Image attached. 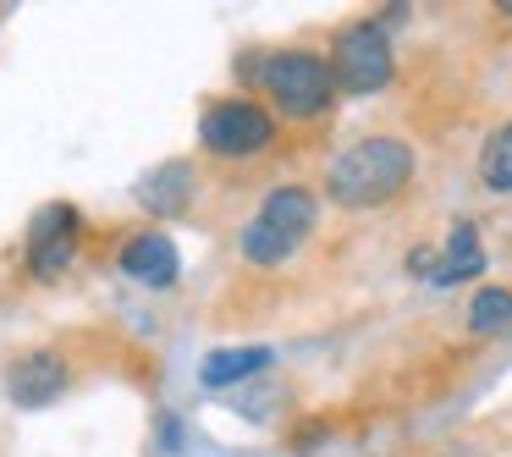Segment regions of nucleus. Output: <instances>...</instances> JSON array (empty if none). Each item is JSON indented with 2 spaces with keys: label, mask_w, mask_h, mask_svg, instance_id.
<instances>
[{
  "label": "nucleus",
  "mask_w": 512,
  "mask_h": 457,
  "mask_svg": "<svg viewBox=\"0 0 512 457\" xmlns=\"http://www.w3.org/2000/svg\"><path fill=\"white\" fill-rule=\"evenodd\" d=\"M193 188H199V177H193L188 160H160L155 171H144V177H138L133 199L144 204L155 221H177V215L193 204Z\"/></svg>",
  "instance_id": "10"
},
{
  "label": "nucleus",
  "mask_w": 512,
  "mask_h": 457,
  "mask_svg": "<svg viewBox=\"0 0 512 457\" xmlns=\"http://www.w3.org/2000/svg\"><path fill=\"white\" fill-rule=\"evenodd\" d=\"M468 331L474 336H507L512 331V287H479L468 303Z\"/></svg>",
  "instance_id": "12"
},
{
  "label": "nucleus",
  "mask_w": 512,
  "mask_h": 457,
  "mask_svg": "<svg viewBox=\"0 0 512 457\" xmlns=\"http://www.w3.org/2000/svg\"><path fill=\"white\" fill-rule=\"evenodd\" d=\"M237 72H243L281 116H292V122H320L336 105L331 61L314 56V50H270V56L237 61Z\"/></svg>",
  "instance_id": "2"
},
{
  "label": "nucleus",
  "mask_w": 512,
  "mask_h": 457,
  "mask_svg": "<svg viewBox=\"0 0 512 457\" xmlns=\"http://www.w3.org/2000/svg\"><path fill=\"white\" fill-rule=\"evenodd\" d=\"M314 226H320V199H314V188L287 182V188H270L265 204L248 215L237 248H243L248 265H287V259L314 237Z\"/></svg>",
  "instance_id": "3"
},
{
  "label": "nucleus",
  "mask_w": 512,
  "mask_h": 457,
  "mask_svg": "<svg viewBox=\"0 0 512 457\" xmlns=\"http://www.w3.org/2000/svg\"><path fill=\"white\" fill-rule=\"evenodd\" d=\"M413 149L402 144V138L391 133H375V138H358V144H347L342 155L325 166V193H331V204H342V210H380V204L402 199L413 182Z\"/></svg>",
  "instance_id": "1"
},
{
  "label": "nucleus",
  "mask_w": 512,
  "mask_h": 457,
  "mask_svg": "<svg viewBox=\"0 0 512 457\" xmlns=\"http://www.w3.org/2000/svg\"><path fill=\"white\" fill-rule=\"evenodd\" d=\"M199 144H204V155H215V160H259L276 144V116L259 100H243V94L215 100V105H204V116H199Z\"/></svg>",
  "instance_id": "5"
},
{
  "label": "nucleus",
  "mask_w": 512,
  "mask_h": 457,
  "mask_svg": "<svg viewBox=\"0 0 512 457\" xmlns=\"http://www.w3.org/2000/svg\"><path fill=\"white\" fill-rule=\"evenodd\" d=\"M496 12H501V17H512V0H501V6H496Z\"/></svg>",
  "instance_id": "15"
},
{
  "label": "nucleus",
  "mask_w": 512,
  "mask_h": 457,
  "mask_svg": "<svg viewBox=\"0 0 512 457\" xmlns=\"http://www.w3.org/2000/svg\"><path fill=\"white\" fill-rule=\"evenodd\" d=\"M408 276L430 281V287H463V281L485 276V243H479L474 221H452L441 248H408Z\"/></svg>",
  "instance_id": "7"
},
{
  "label": "nucleus",
  "mask_w": 512,
  "mask_h": 457,
  "mask_svg": "<svg viewBox=\"0 0 512 457\" xmlns=\"http://www.w3.org/2000/svg\"><path fill=\"white\" fill-rule=\"evenodd\" d=\"M83 248V215L78 204L56 199V204H39L34 221H28V237H23V259H28V276L34 281H61L72 270Z\"/></svg>",
  "instance_id": "6"
},
{
  "label": "nucleus",
  "mask_w": 512,
  "mask_h": 457,
  "mask_svg": "<svg viewBox=\"0 0 512 457\" xmlns=\"http://www.w3.org/2000/svg\"><path fill=\"white\" fill-rule=\"evenodd\" d=\"M67 386H72V369L56 347H34V353L6 364V397H12V408H50Z\"/></svg>",
  "instance_id": "8"
},
{
  "label": "nucleus",
  "mask_w": 512,
  "mask_h": 457,
  "mask_svg": "<svg viewBox=\"0 0 512 457\" xmlns=\"http://www.w3.org/2000/svg\"><path fill=\"white\" fill-rule=\"evenodd\" d=\"M122 276L138 281V287H149V292H171V287H177V276H182L177 243H171L160 226L133 232V237L122 243Z\"/></svg>",
  "instance_id": "9"
},
{
  "label": "nucleus",
  "mask_w": 512,
  "mask_h": 457,
  "mask_svg": "<svg viewBox=\"0 0 512 457\" xmlns=\"http://www.w3.org/2000/svg\"><path fill=\"white\" fill-rule=\"evenodd\" d=\"M441 457H479V452H468V446H446Z\"/></svg>",
  "instance_id": "14"
},
{
  "label": "nucleus",
  "mask_w": 512,
  "mask_h": 457,
  "mask_svg": "<svg viewBox=\"0 0 512 457\" xmlns=\"http://www.w3.org/2000/svg\"><path fill=\"white\" fill-rule=\"evenodd\" d=\"M479 182L490 193H512V122H501L479 149Z\"/></svg>",
  "instance_id": "13"
},
{
  "label": "nucleus",
  "mask_w": 512,
  "mask_h": 457,
  "mask_svg": "<svg viewBox=\"0 0 512 457\" xmlns=\"http://www.w3.org/2000/svg\"><path fill=\"white\" fill-rule=\"evenodd\" d=\"M270 364H276V353L270 347H215V353H204L199 364V386L204 391H232V386H248V380H265Z\"/></svg>",
  "instance_id": "11"
},
{
  "label": "nucleus",
  "mask_w": 512,
  "mask_h": 457,
  "mask_svg": "<svg viewBox=\"0 0 512 457\" xmlns=\"http://www.w3.org/2000/svg\"><path fill=\"white\" fill-rule=\"evenodd\" d=\"M331 78L336 94L347 100H364V94H380L391 78H397V56H391V34L380 28V17H364V23H347L331 45Z\"/></svg>",
  "instance_id": "4"
}]
</instances>
